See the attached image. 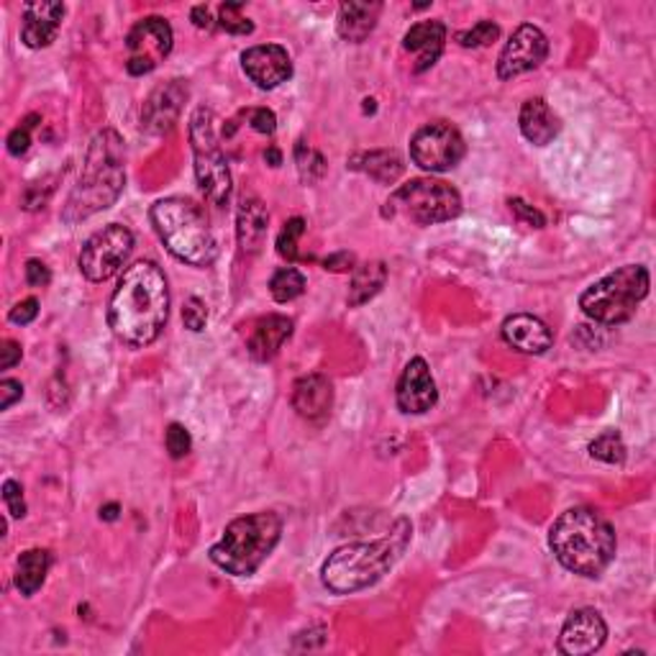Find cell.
<instances>
[{
    "instance_id": "cell-45",
    "label": "cell",
    "mask_w": 656,
    "mask_h": 656,
    "mask_svg": "<svg viewBox=\"0 0 656 656\" xmlns=\"http://www.w3.org/2000/svg\"><path fill=\"white\" fill-rule=\"evenodd\" d=\"M21 357H24V352H21V344L11 342V338H5L3 344H0V369H11L16 367Z\"/></svg>"
},
{
    "instance_id": "cell-10",
    "label": "cell",
    "mask_w": 656,
    "mask_h": 656,
    "mask_svg": "<svg viewBox=\"0 0 656 656\" xmlns=\"http://www.w3.org/2000/svg\"><path fill=\"white\" fill-rule=\"evenodd\" d=\"M134 252V233L124 223H108L97 229L80 249L78 267L85 280L105 283L126 265Z\"/></svg>"
},
{
    "instance_id": "cell-18",
    "label": "cell",
    "mask_w": 656,
    "mask_h": 656,
    "mask_svg": "<svg viewBox=\"0 0 656 656\" xmlns=\"http://www.w3.org/2000/svg\"><path fill=\"white\" fill-rule=\"evenodd\" d=\"M503 342L520 354H544L552 349L554 334L539 315L513 313L500 326Z\"/></svg>"
},
{
    "instance_id": "cell-35",
    "label": "cell",
    "mask_w": 656,
    "mask_h": 656,
    "mask_svg": "<svg viewBox=\"0 0 656 656\" xmlns=\"http://www.w3.org/2000/svg\"><path fill=\"white\" fill-rule=\"evenodd\" d=\"M164 447H168L172 459H185L193 449L191 431L183 424H170L168 434H164Z\"/></svg>"
},
{
    "instance_id": "cell-37",
    "label": "cell",
    "mask_w": 656,
    "mask_h": 656,
    "mask_svg": "<svg viewBox=\"0 0 656 656\" xmlns=\"http://www.w3.org/2000/svg\"><path fill=\"white\" fill-rule=\"evenodd\" d=\"M183 323H185V329L193 331V334H200V331L206 329V323H208L206 300H200L195 296L187 298L185 306H183Z\"/></svg>"
},
{
    "instance_id": "cell-44",
    "label": "cell",
    "mask_w": 656,
    "mask_h": 656,
    "mask_svg": "<svg viewBox=\"0 0 656 656\" xmlns=\"http://www.w3.org/2000/svg\"><path fill=\"white\" fill-rule=\"evenodd\" d=\"M323 267L331 269V273H354V267H357V260H354L352 252H338V254H331L323 260Z\"/></svg>"
},
{
    "instance_id": "cell-16",
    "label": "cell",
    "mask_w": 656,
    "mask_h": 656,
    "mask_svg": "<svg viewBox=\"0 0 656 656\" xmlns=\"http://www.w3.org/2000/svg\"><path fill=\"white\" fill-rule=\"evenodd\" d=\"M395 401L405 416H424V413L434 408L436 401H439V390H436L434 375L426 359L416 357L405 365L401 380H398Z\"/></svg>"
},
{
    "instance_id": "cell-27",
    "label": "cell",
    "mask_w": 656,
    "mask_h": 656,
    "mask_svg": "<svg viewBox=\"0 0 656 656\" xmlns=\"http://www.w3.org/2000/svg\"><path fill=\"white\" fill-rule=\"evenodd\" d=\"M51 567V556L47 549H28L16 562V590L24 598H34L42 590L47 572Z\"/></svg>"
},
{
    "instance_id": "cell-9",
    "label": "cell",
    "mask_w": 656,
    "mask_h": 656,
    "mask_svg": "<svg viewBox=\"0 0 656 656\" xmlns=\"http://www.w3.org/2000/svg\"><path fill=\"white\" fill-rule=\"evenodd\" d=\"M388 210L390 216L403 214L421 226L447 223L462 214V195L444 180L418 177L390 195Z\"/></svg>"
},
{
    "instance_id": "cell-3",
    "label": "cell",
    "mask_w": 656,
    "mask_h": 656,
    "mask_svg": "<svg viewBox=\"0 0 656 656\" xmlns=\"http://www.w3.org/2000/svg\"><path fill=\"white\" fill-rule=\"evenodd\" d=\"M413 526L408 518L395 520L388 537L361 544L338 546L321 567V579L334 595H352L380 583L411 544Z\"/></svg>"
},
{
    "instance_id": "cell-23",
    "label": "cell",
    "mask_w": 656,
    "mask_h": 656,
    "mask_svg": "<svg viewBox=\"0 0 656 656\" xmlns=\"http://www.w3.org/2000/svg\"><path fill=\"white\" fill-rule=\"evenodd\" d=\"M518 126L520 134L531 141L533 147H546L560 137V116L549 108V103L544 97H531L520 105V116H518Z\"/></svg>"
},
{
    "instance_id": "cell-28",
    "label": "cell",
    "mask_w": 656,
    "mask_h": 656,
    "mask_svg": "<svg viewBox=\"0 0 656 656\" xmlns=\"http://www.w3.org/2000/svg\"><path fill=\"white\" fill-rule=\"evenodd\" d=\"M388 283V267L384 262H365V265L354 267L352 285H349V306L359 308L372 300L377 292L384 288Z\"/></svg>"
},
{
    "instance_id": "cell-8",
    "label": "cell",
    "mask_w": 656,
    "mask_h": 656,
    "mask_svg": "<svg viewBox=\"0 0 656 656\" xmlns=\"http://www.w3.org/2000/svg\"><path fill=\"white\" fill-rule=\"evenodd\" d=\"M191 147L195 162V180L206 198L218 208H226L231 200V170L226 160L221 141L216 134V113L200 105L191 116Z\"/></svg>"
},
{
    "instance_id": "cell-13",
    "label": "cell",
    "mask_w": 656,
    "mask_h": 656,
    "mask_svg": "<svg viewBox=\"0 0 656 656\" xmlns=\"http://www.w3.org/2000/svg\"><path fill=\"white\" fill-rule=\"evenodd\" d=\"M549 57V39L539 26L520 24L497 57V78L513 80L520 74L539 70Z\"/></svg>"
},
{
    "instance_id": "cell-32",
    "label": "cell",
    "mask_w": 656,
    "mask_h": 656,
    "mask_svg": "<svg viewBox=\"0 0 656 656\" xmlns=\"http://www.w3.org/2000/svg\"><path fill=\"white\" fill-rule=\"evenodd\" d=\"M218 28L233 36H249L254 32V24L244 16V3H223L218 9Z\"/></svg>"
},
{
    "instance_id": "cell-36",
    "label": "cell",
    "mask_w": 656,
    "mask_h": 656,
    "mask_svg": "<svg viewBox=\"0 0 656 656\" xmlns=\"http://www.w3.org/2000/svg\"><path fill=\"white\" fill-rule=\"evenodd\" d=\"M36 120H39V116H26L24 124L13 128V131L9 134V152L11 157H24L28 152V147H32V128L36 126Z\"/></svg>"
},
{
    "instance_id": "cell-20",
    "label": "cell",
    "mask_w": 656,
    "mask_h": 656,
    "mask_svg": "<svg viewBox=\"0 0 656 656\" xmlns=\"http://www.w3.org/2000/svg\"><path fill=\"white\" fill-rule=\"evenodd\" d=\"M447 44V26L441 21H418L403 36V49L413 57V72H426L439 62Z\"/></svg>"
},
{
    "instance_id": "cell-6",
    "label": "cell",
    "mask_w": 656,
    "mask_h": 656,
    "mask_svg": "<svg viewBox=\"0 0 656 656\" xmlns=\"http://www.w3.org/2000/svg\"><path fill=\"white\" fill-rule=\"evenodd\" d=\"M152 226L162 244L175 260L191 267H210L218 256V241L208 218L193 200L162 198L149 210Z\"/></svg>"
},
{
    "instance_id": "cell-11",
    "label": "cell",
    "mask_w": 656,
    "mask_h": 656,
    "mask_svg": "<svg viewBox=\"0 0 656 656\" xmlns=\"http://www.w3.org/2000/svg\"><path fill=\"white\" fill-rule=\"evenodd\" d=\"M467 145L462 134L447 120L421 126L411 139V160L426 172H449L464 160Z\"/></svg>"
},
{
    "instance_id": "cell-25",
    "label": "cell",
    "mask_w": 656,
    "mask_h": 656,
    "mask_svg": "<svg viewBox=\"0 0 656 656\" xmlns=\"http://www.w3.org/2000/svg\"><path fill=\"white\" fill-rule=\"evenodd\" d=\"M267 226H269V214L267 206L256 198H244L239 206L237 216V239L244 254H256L265 246L267 239Z\"/></svg>"
},
{
    "instance_id": "cell-34",
    "label": "cell",
    "mask_w": 656,
    "mask_h": 656,
    "mask_svg": "<svg viewBox=\"0 0 656 656\" xmlns=\"http://www.w3.org/2000/svg\"><path fill=\"white\" fill-rule=\"evenodd\" d=\"M306 233V221L300 216L290 218L288 223L283 226L280 237H277V254L283 256V260L288 262H300V254H298V241L300 237Z\"/></svg>"
},
{
    "instance_id": "cell-46",
    "label": "cell",
    "mask_w": 656,
    "mask_h": 656,
    "mask_svg": "<svg viewBox=\"0 0 656 656\" xmlns=\"http://www.w3.org/2000/svg\"><path fill=\"white\" fill-rule=\"evenodd\" d=\"M191 19H193L195 26L203 28V32H214V28H218V21L210 16V11L206 9V5H195Z\"/></svg>"
},
{
    "instance_id": "cell-41",
    "label": "cell",
    "mask_w": 656,
    "mask_h": 656,
    "mask_svg": "<svg viewBox=\"0 0 656 656\" xmlns=\"http://www.w3.org/2000/svg\"><path fill=\"white\" fill-rule=\"evenodd\" d=\"M36 315H39V300L26 298V300H21L19 306L11 308L9 321L16 323V326H26V323H32Z\"/></svg>"
},
{
    "instance_id": "cell-22",
    "label": "cell",
    "mask_w": 656,
    "mask_h": 656,
    "mask_svg": "<svg viewBox=\"0 0 656 656\" xmlns=\"http://www.w3.org/2000/svg\"><path fill=\"white\" fill-rule=\"evenodd\" d=\"M292 329H296V323H292L288 315L269 313L265 319H260L254 323L252 334H249V342H246L249 357L256 361L275 359L285 346V342L292 336Z\"/></svg>"
},
{
    "instance_id": "cell-38",
    "label": "cell",
    "mask_w": 656,
    "mask_h": 656,
    "mask_svg": "<svg viewBox=\"0 0 656 656\" xmlns=\"http://www.w3.org/2000/svg\"><path fill=\"white\" fill-rule=\"evenodd\" d=\"M3 503L13 518L26 516V500H24V487H21V482L16 480L3 482Z\"/></svg>"
},
{
    "instance_id": "cell-4",
    "label": "cell",
    "mask_w": 656,
    "mask_h": 656,
    "mask_svg": "<svg viewBox=\"0 0 656 656\" xmlns=\"http://www.w3.org/2000/svg\"><path fill=\"white\" fill-rule=\"evenodd\" d=\"M549 546L564 569L595 579L615 560L618 539L613 526L585 505L564 510L549 529Z\"/></svg>"
},
{
    "instance_id": "cell-47",
    "label": "cell",
    "mask_w": 656,
    "mask_h": 656,
    "mask_svg": "<svg viewBox=\"0 0 656 656\" xmlns=\"http://www.w3.org/2000/svg\"><path fill=\"white\" fill-rule=\"evenodd\" d=\"M118 510H120V508H118L116 503L103 505V508H101V518H103V520H116V518H118Z\"/></svg>"
},
{
    "instance_id": "cell-48",
    "label": "cell",
    "mask_w": 656,
    "mask_h": 656,
    "mask_svg": "<svg viewBox=\"0 0 656 656\" xmlns=\"http://www.w3.org/2000/svg\"><path fill=\"white\" fill-rule=\"evenodd\" d=\"M265 160H267L269 164H273V168H277V164L283 162V157H280V152H277V149L273 147V149H267V152H265Z\"/></svg>"
},
{
    "instance_id": "cell-30",
    "label": "cell",
    "mask_w": 656,
    "mask_h": 656,
    "mask_svg": "<svg viewBox=\"0 0 656 656\" xmlns=\"http://www.w3.org/2000/svg\"><path fill=\"white\" fill-rule=\"evenodd\" d=\"M296 164L300 180L308 185L319 183V180L326 175V160H323L321 152H315L313 147H308L306 141H298L296 145Z\"/></svg>"
},
{
    "instance_id": "cell-19",
    "label": "cell",
    "mask_w": 656,
    "mask_h": 656,
    "mask_svg": "<svg viewBox=\"0 0 656 656\" xmlns=\"http://www.w3.org/2000/svg\"><path fill=\"white\" fill-rule=\"evenodd\" d=\"M292 408L298 411L300 418L313 421V424L329 418L334 408V384L329 382V377L321 372L298 377L292 384Z\"/></svg>"
},
{
    "instance_id": "cell-14",
    "label": "cell",
    "mask_w": 656,
    "mask_h": 656,
    "mask_svg": "<svg viewBox=\"0 0 656 656\" xmlns=\"http://www.w3.org/2000/svg\"><path fill=\"white\" fill-rule=\"evenodd\" d=\"M246 78L262 90H275L292 78V59L280 44H256L241 51Z\"/></svg>"
},
{
    "instance_id": "cell-24",
    "label": "cell",
    "mask_w": 656,
    "mask_h": 656,
    "mask_svg": "<svg viewBox=\"0 0 656 656\" xmlns=\"http://www.w3.org/2000/svg\"><path fill=\"white\" fill-rule=\"evenodd\" d=\"M382 3H357V0H346L338 9L336 28L338 36L349 44H361L369 39L375 32L377 21H380Z\"/></svg>"
},
{
    "instance_id": "cell-40",
    "label": "cell",
    "mask_w": 656,
    "mask_h": 656,
    "mask_svg": "<svg viewBox=\"0 0 656 656\" xmlns=\"http://www.w3.org/2000/svg\"><path fill=\"white\" fill-rule=\"evenodd\" d=\"M244 116L249 118V124H252L254 131L267 134V137H273V134H275L277 118H275V113L269 111V108H252V111H246Z\"/></svg>"
},
{
    "instance_id": "cell-26",
    "label": "cell",
    "mask_w": 656,
    "mask_h": 656,
    "mask_svg": "<svg viewBox=\"0 0 656 656\" xmlns=\"http://www.w3.org/2000/svg\"><path fill=\"white\" fill-rule=\"evenodd\" d=\"M349 168L357 172H365V175H369L382 185H392L403 175V160L398 157V152H388V149L354 154L349 160Z\"/></svg>"
},
{
    "instance_id": "cell-29",
    "label": "cell",
    "mask_w": 656,
    "mask_h": 656,
    "mask_svg": "<svg viewBox=\"0 0 656 656\" xmlns=\"http://www.w3.org/2000/svg\"><path fill=\"white\" fill-rule=\"evenodd\" d=\"M306 292V277L298 273L296 267H283L277 269L269 280V296L275 303H292Z\"/></svg>"
},
{
    "instance_id": "cell-15",
    "label": "cell",
    "mask_w": 656,
    "mask_h": 656,
    "mask_svg": "<svg viewBox=\"0 0 656 656\" xmlns=\"http://www.w3.org/2000/svg\"><path fill=\"white\" fill-rule=\"evenodd\" d=\"M608 638V625L595 608L572 610L560 633V652L567 656H587L600 652Z\"/></svg>"
},
{
    "instance_id": "cell-12",
    "label": "cell",
    "mask_w": 656,
    "mask_h": 656,
    "mask_svg": "<svg viewBox=\"0 0 656 656\" xmlns=\"http://www.w3.org/2000/svg\"><path fill=\"white\" fill-rule=\"evenodd\" d=\"M172 26L162 16H147L131 26L126 36V70L128 74H149L157 70L172 51Z\"/></svg>"
},
{
    "instance_id": "cell-39",
    "label": "cell",
    "mask_w": 656,
    "mask_h": 656,
    "mask_svg": "<svg viewBox=\"0 0 656 656\" xmlns=\"http://www.w3.org/2000/svg\"><path fill=\"white\" fill-rule=\"evenodd\" d=\"M510 210H513V216H516L520 223L531 226V229H544V226H546V216L541 214V210L533 208V206H529V203H523L520 198H513L510 200Z\"/></svg>"
},
{
    "instance_id": "cell-43",
    "label": "cell",
    "mask_w": 656,
    "mask_h": 656,
    "mask_svg": "<svg viewBox=\"0 0 656 656\" xmlns=\"http://www.w3.org/2000/svg\"><path fill=\"white\" fill-rule=\"evenodd\" d=\"M26 283L32 285V288H47V285L51 283L49 267L44 265L42 260H28L26 262Z\"/></svg>"
},
{
    "instance_id": "cell-42",
    "label": "cell",
    "mask_w": 656,
    "mask_h": 656,
    "mask_svg": "<svg viewBox=\"0 0 656 656\" xmlns=\"http://www.w3.org/2000/svg\"><path fill=\"white\" fill-rule=\"evenodd\" d=\"M21 398H24V384L19 380H11V377L0 380V411H9Z\"/></svg>"
},
{
    "instance_id": "cell-2",
    "label": "cell",
    "mask_w": 656,
    "mask_h": 656,
    "mask_svg": "<svg viewBox=\"0 0 656 656\" xmlns=\"http://www.w3.org/2000/svg\"><path fill=\"white\" fill-rule=\"evenodd\" d=\"M126 187V149L113 128L97 131L90 141L85 164L78 185L62 208L65 223H80L85 218L108 210Z\"/></svg>"
},
{
    "instance_id": "cell-5",
    "label": "cell",
    "mask_w": 656,
    "mask_h": 656,
    "mask_svg": "<svg viewBox=\"0 0 656 656\" xmlns=\"http://www.w3.org/2000/svg\"><path fill=\"white\" fill-rule=\"evenodd\" d=\"M283 539V518L273 510L233 518L210 546V562L231 577H252Z\"/></svg>"
},
{
    "instance_id": "cell-21",
    "label": "cell",
    "mask_w": 656,
    "mask_h": 656,
    "mask_svg": "<svg viewBox=\"0 0 656 656\" xmlns=\"http://www.w3.org/2000/svg\"><path fill=\"white\" fill-rule=\"evenodd\" d=\"M65 13V3H47V0L28 3L24 9V24H21V42L28 49H47L57 39Z\"/></svg>"
},
{
    "instance_id": "cell-31",
    "label": "cell",
    "mask_w": 656,
    "mask_h": 656,
    "mask_svg": "<svg viewBox=\"0 0 656 656\" xmlns=\"http://www.w3.org/2000/svg\"><path fill=\"white\" fill-rule=\"evenodd\" d=\"M590 457L606 464H623L625 462V444L618 431H606L590 444Z\"/></svg>"
},
{
    "instance_id": "cell-1",
    "label": "cell",
    "mask_w": 656,
    "mask_h": 656,
    "mask_svg": "<svg viewBox=\"0 0 656 656\" xmlns=\"http://www.w3.org/2000/svg\"><path fill=\"white\" fill-rule=\"evenodd\" d=\"M170 319V285L152 260L134 262L124 269L108 300V326L118 342L149 346L162 336Z\"/></svg>"
},
{
    "instance_id": "cell-17",
    "label": "cell",
    "mask_w": 656,
    "mask_h": 656,
    "mask_svg": "<svg viewBox=\"0 0 656 656\" xmlns=\"http://www.w3.org/2000/svg\"><path fill=\"white\" fill-rule=\"evenodd\" d=\"M187 95H191V90H187L185 80L164 82L147 97L145 108H141V126L154 137L172 131L180 120V113H183Z\"/></svg>"
},
{
    "instance_id": "cell-7",
    "label": "cell",
    "mask_w": 656,
    "mask_h": 656,
    "mask_svg": "<svg viewBox=\"0 0 656 656\" xmlns=\"http://www.w3.org/2000/svg\"><path fill=\"white\" fill-rule=\"evenodd\" d=\"M648 296V269L641 265L618 267L590 285L579 296V308L587 319L602 326H621L638 311V303Z\"/></svg>"
},
{
    "instance_id": "cell-33",
    "label": "cell",
    "mask_w": 656,
    "mask_h": 656,
    "mask_svg": "<svg viewBox=\"0 0 656 656\" xmlns=\"http://www.w3.org/2000/svg\"><path fill=\"white\" fill-rule=\"evenodd\" d=\"M497 36H500V26L493 24V21H477V24L467 28V32H457L454 39L467 49H480L497 42Z\"/></svg>"
}]
</instances>
